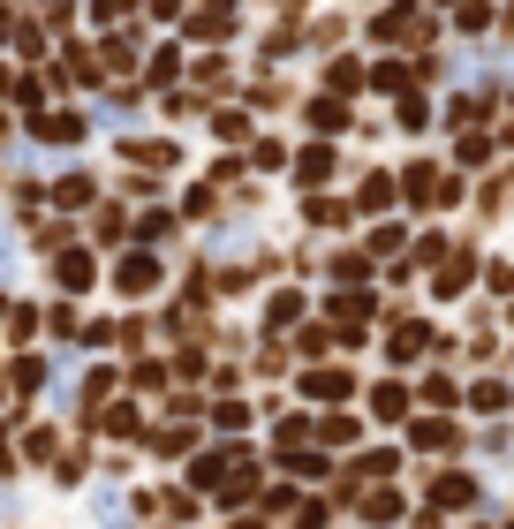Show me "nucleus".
Segmentation results:
<instances>
[{"mask_svg": "<svg viewBox=\"0 0 514 529\" xmlns=\"http://www.w3.org/2000/svg\"><path fill=\"white\" fill-rule=\"evenodd\" d=\"M121 295H144V288H159V257L152 250H137V257H121Z\"/></svg>", "mask_w": 514, "mask_h": 529, "instance_id": "nucleus-1", "label": "nucleus"}, {"mask_svg": "<svg viewBox=\"0 0 514 529\" xmlns=\"http://www.w3.org/2000/svg\"><path fill=\"white\" fill-rule=\"evenodd\" d=\"M378 38H424V16H416V8H386V16H378Z\"/></svg>", "mask_w": 514, "mask_h": 529, "instance_id": "nucleus-2", "label": "nucleus"}, {"mask_svg": "<svg viewBox=\"0 0 514 529\" xmlns=\"http://www.w3.org/2000/svg\"><path fill=\"white\" fill-rule=\"evenodd\" d=\"M76 137H84V121H76V114H46V121H38V144H76Z\"/></svg>", "mask_w": 514, "mask_h": 529, "instance_id": "nucleus-3", "label": "nucleus"}, {"mask_svg": "<svg viewBox=\"0 0 514 529\" xmlns=\"http://www.w3.org/2000/svg\"><path fill=\"white\" fill-rule=\"evenodd\" d=\"M53 205H61V212H84L91 205V182H84V174H69V182L53 189Z\"/></svg>", "mask_w": 514, "mask_h": 529, "instance_id": "nucleus-4", "label": "nucleus"}, {"mask_svg": "<svg viewBox=\"0 0 514 529\" xmlns=\"http://www.w3.org/2000/svg\"><path fill=\"white\" fill-rule=\"evenodd\" d=\"M61 288H69V295H76V288H91V257H84V250L61 257Z\"/></svg>", "mask_w": 514, "mask_h": 529, "instance_id": "nucleus-5", "label": "nucleus"}, {"mask_svg": "<svg viewBox=\"0 0 514 529\" xmlns=\"http://www.w3.org/2000/svg\"><path fill=\"white\" fill-rule=\"evenodd\" d=\"M431 499H439V507H469L477 484H469V477H439V492H431Z\"/></svg>", "mask_w": 514, "mask_h": 529, "instance_id": "nucleus-6", "label": "nucleus"}, {"mask_svg": "<svg viewBox=\"0 0 514 529\" xmlns=\"http://www.w3.org/2000/svg\"><path fill=\"white\" fill-rule=\"evenodd\" d=\"M310 393H318V401H341L348 378H341V371H318V378H310Z\"/></svg>", "mask_w": 514, "mask_h": 529, "instance_id": "nucleus-7", "label": "nucleus"}, {"mask_svg": "<svg viewBox=\"0 0 514 529\" xmlns=\"http://www.w3.org/2000/svg\"><path fill=\"white\" fill-rule=\"evenodd\" d=\"M16 386H23V393H38V386H46V363L23 356V363H16Z\"/></svg>", "mask_w": 514, "mask_h": 529, "instance_id": "nucleus-8", "label": "nucleus"}, {"mask_svg": "<svg viewBox=\"0 0 514 529\" xmlns=\"http://www.w3.org/2000/svg\"><path fill=\"white\" fill-rule=\"evenodd\" d=\"M8 38H16V16H8V8H0V46H8Z\"/></svg>", "mask_w": 514, "mask_h": 529, "instance_id": "nucleus-9", "label": "nucleus"}, {"mask_svg": "<svg viewBox=\"0 0 514 529\" xmlns=\"http://www.w3.org/2000/svg\"><path fill=\"white\" fill-rule=\"evenodd\" d=\"M0 273H8V220H0Z\"/></svg>", "mask_w": 514, "mask_h": 529, "instance_id": "nucleus-10", "label": "nucleus"}]
</instances>
